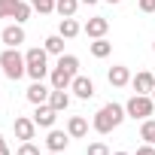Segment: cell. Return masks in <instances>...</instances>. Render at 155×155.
Masks as SVG:
<instances>
[{
    "label": "cell",
    "mask_w": 155,
    "mask_h": 155,
    "mask_svg": "<svg viewBox=\"0 0 155 155\" xmlns=\"http://www.w3.org/2000/svg\"><path fill=\"white\" fill-rule=\"evenodd\" d=\"M125 119H128V113H125V107H122V104H104V107L94 113L91 128H94L97 134H110V131H116Z\"/></svg>",
    "instance_id": "6da1fadb"
},
{
    "label": "cell",
    "mask_w": 155,
    "mask_h": 155,
    "mask_svg": "<svg viewBox=\"0 0 155 155\" xmlns=\"http://www.w3.org/2000/svg\"><path fill=\"white\" fill-rule=\"evenodd\" d=\"M0 70L6 73V79L18 82L21 76L28 73V61H25V55L18 49H3V55H0Z\"/></svg>",
    "instance_id": "7a4b0ae2"
},
{
    "label": "cell",
    "mask_w": 155,
    "mask_h": 155,
    "mask_svg": "<svg viewBox=\"0 0 155 155\" xmlns=\"http://www.w3.org/2000/svg\"><path fill=\"white\" fill-rule=\"evenodd\" d=\"M46 58H49V52H46V49H40V46H34V49H28V52H25L28 76H31L34 82H43L46 76L52 73V70H49V64H46Z\"/></svg>",
    "instance_id": "3957f363"
},
{
    "label": "cell",
    "mask_w": 155,
    "mask_h": 155,
    "mask_svg": "<svg viewBox=\"0 0 155 155\" xmlns=\"http://www.w3.org/2000/svg\"><path fill=\"white\" fill-rule=\"evenodd\" d=\"M152 110H155V101H152V94H134L128 104H125V113H128V119H149L152 116Z\"/></svg>",
    "instance_id": "277c9868"
},
{
    "label": "cell",
    "mask_w": 155,
    "mask_h": 155,
    "mask_svg": "<svg viewBox=\"0 0 155 155\" xmlns=\"http://www.w3.org/2000/svg\"><path fill=\"white\" fill-rule=\"evenodd\" d=\"M0 43H3L6 49H18L25 43V28L15 21V25H6L3 31H0Z\"/></svg>",
    "instance_id": "5b68a950"
},
{
    "label": "cell",
    "mask_w": 155,
    "mask_h": 155,
    "mask_svg": "<svg viewBox=\"0 0 155 155\" xmlns=\"http://www.w3.org/2000/svg\"><path fill=\"white\" fill-rule=\"evenodd\" d=\"M12 131H15V137H18L21 143H25V140H34V134H37V122L28 119V116H15Z\"/></svg>",
    "instance_id": "8992f818"
},
{
    "label": "cell",
    "mask_w": 155,
    "mask_h": 155,
    "mask_svg": "<svg viewBox=\"0 0 155 155\" xmlns=\"http://www.w3.org/2000/svg\"><path fill=\"white\" fill-rule=\"evenodd\" d=\"M70 91L79 97V101H88V97H94V82L88 79V76H79V73H76V76H73Z\"/></svg>",
    "instance_id": "52a82bcc"
},
{
    "label": "cell",
    "mask_w": 155,
    "mask_h": 155,
    "mask_svg": "<svg viewBox=\"0 0 155 155\" xmlns=\"http://www.w3.org/2000/svg\"><path fill=\"white\" fill-rule=\"evenodd\" d=\"M55 119H58V110H52L49 104H37V113H34L37 128H55Z\"/></svg>",
    "instance_id": "ba28073f"
},
{
    "label": "cell",
    "mask_w": 155,
    "mask_h": 155,
    "mask_svg": "<svg viewBox=\"0 0 155 155\" xmlns=\"http://www.w3.org/2000/svg\"><path fill=\"white\" fill-rule=\"evenodd\" d=\"M91 40H101V37H107V31H110V21L104 18V15H94V18H88L85 21V28H82Z\"/></svg>",
    "instance_id": "9c48e42d"
},
{
    "label": "cell",
    "mask_w": 155,
    "mask_h": 155,
    "mask_svg": "<svg viewBox=\"0 0 155 155\" xmlns=\"http://www.w3.org/2000/svg\"><path fill=\"white\" fill-rule=\"evenodd\" d=\"M67 143H70V134H67V131L49 128V137H46V149H49V152H64Z\"/></svg>",
    "instance_id": "30bf717a"
},
{
    "label": "cell",
    "mask_w": 155,
    "mask_h": 155,
    "mask_svg": "<svg viewBox=\"0 0 155 155\" xmlns=\"http://www.w3.org/2000/svg\"><path fill=\"white\" fill-rule=\"evenodd\" d=\"M131 85H134L137 94H152V88H155V76H152L149 70H140L134 79H131Z\"/></svg>",
    "instance_id": "8fae6325"
},
{
    "label": "cell",
    "mask_w": 155,
    "mask_h": 155,
    "mask_svg": "<svg viewBox=\"0 0 155 155\" xmlns=\"http://www.w3.org/2000/svg\"><path fill=\"white\" fill-rule=\"evenodd\" d=\"M107 79H110V85H113V88H125V85L131 82V70H128V67H122V64H116V67H110Z\"/></svg>",
    "instance_id": "7c38bea8"
},
{
    "label": "cell",
    "mask_w": 155,
    "mask_h": 155,
    "mask_svg": "<svg viewBox=\"0 0 155 155\" xmlns=\"http://www.w3.org/2000/svg\"><path fill=\"white\" fill-rule=\"evenodd\" d=\"M49 94H52V88L49 85H43V82H34L31 88H28V101L37 107V104H49Z\"/></svg>",
    "instance_id": "4fadbf2b"
},
{
    "label": "cell",
    "mask_w": 155,
    "mask_h": 155,
    "mask_svg": "<svg viewBox=\"0 0 155 155\" xmlns=\"http://www.w3.org/2000/svg\"><path fill=\"white\" fill-rule=\"evenodd\" d=\"M49 79H52V88H67V91H70V85H73V73H67L64 67H55V70L49 73Z\"/></svg>",
    "instance_id": "5bb4252c"
},
{
    "label": "cell",
    "mask_w": 155,
    "mask_h": 155,
    "mask_svg": "<svg viewBox=\"0 0 155 155\" xmlns=\"http://www.w3.org/2000/svg\"><path fill=\"white\" fill-rule=\"evenodd\" d=\"M67 134H70L73 140L85 137V134H88V122H85L82 116H70V119H67Z\"/></svg>",
    "instance_id": "9a60e30c"
},
{
    "label": "cell",
    "mask_w": 155,
    "mask_h": 155,
    "mask_svg": "<svg viewBox=\"0 0 155 155\" xmlns=\"http://www.w3.org/2000/svg\"><path fill=\"white\" fill-rule=\"evenodd\" d=\"M49 107L58 110V113H64V110L70 107V94H67V88H52V94H49Z\"/></svg>",
    "instance_id": "2e32d148"
},
{
    "label": "cell",
    "mask_w": 155,
    "mask_h": 155,
    "mask_svg": "<svg viewBox=\"0 0 155 155\" xmlns=\"http://www.w3.org/2000/svg\"><path fill=\"white\" fill-rule=\"evenodd\" d=\"M58 34H61L64 40H73V37H79V34H82V25L76 21V18H61V25H58Z\"/></svg>",
    "instance_id": "e0dca14e"
},
{
    "label": "cell",
    "mask_w": 155,
    "mask_h": 155,
    "mask_svg": "<svg viewBox=\"0 0 155 155\" xmlns=\"http://www.w3.org/2000/svg\"><path fill=\"white\" fill-rule=\"evenodd\" d=\"M31 3H25V0H12V12H9V18H15L18 25H25L28 18H31Z\"/></svg>",
    "instance_id": "ac0fdd59"
},
{
    "label": "cell",
    "mask_w": 155,
    "mask_h": 155,
    "mask_svg": "<svg viewBox=\"0 0 155 155\" xmlns=\"http://www.w3.org/2000/svg\"><path fill=\"white\" fill-rule=\"evenodd\" d=\"M76 9H79V0H55V12L61 18H73Z\"/></svg>",
    "instance_id": "d6986e66"
},
{
    "label": "cell",
    "mask_w": 155,
    "mask_h": 155,
    "mask_svg": "<svg viewBox=\"0 0 155 155\" xmlns=\"http://www.w3.org/2000/svg\"><path fill=\"white\" fill-rule=\"evenodd\" d=\"M88 52H91L94 58H107V55L113 52V43H110L107 37H101V40H91V43H88Z\"/></svg>",
    "instance_id": "ffe728a7"
},
{
    "label": "cell",
    "mask_w": 155,
    "mask_h": 155,
    "mask_svg": "<svg viewBox=\"0 0 155 155\" xmlns=\"http://www.w3.org/2000/svg\"><path fill=\"white\" fill-rule=\"evenodd\" d=\"M43 49H46L49 55H64V37H61V34L46 37V40H43Z\"/></svg>",
    "instance_id": "44dd1931"
},
{
    "label": "cell",
    "mask_w": 155,
    "mask_h": 155,
    "mask_svg": "<svg viewBox=\"0 0 155 155\" xmlns=\"http://www.w3.org/2000/svg\"><path fill=\"white\" fill-rule=\"evenodd\" d=\"M58 67H64L67 73H79V58H76V55H58Z\"/></svg>",
    "instance_id": "7402d4cb"
},
{
    "label": "cell",
    "mask_w": 155,
    "mask_h": 155,
    "mask_svg": "<svg viewBox=\"0 0 155 155\" xmlns=\"http://www.w3.org/2000/svg\"><path fill=\"white\" fill-rule=\"evenodd\" d=\"M140 140L155 143V119H143V125H140Z\"/></svg>",
    "instance_id": "603a6c76"
},
{
    "label": "cell",
    "mask_w": 155,
    "mask_h": 155,
    "mask_svg": "<svg viewBox=\"0 0 155 155\" xmlns=\"http://www.w3.org/2000/svg\"><path fill=\"white\" fill-rule=\"evenodd\" d=\"M28 3L40 12V15H49V12H55V0H28Z\"/></svg>",
    "instance_id": "cb8c5ba5"
},
{
    "label": "cell",
    "mask_w": 155,
    "mask_h": 155,
    "mask_svg": "<svg viewBox=\"0 0 155 155\" xmlns=\"http://www.w3.org/2000/svg\"><path fill=\"white\" fill-rule=\"evenodd\" d=\"M85 155H113V152H110V146H107V143H101V140H94V143H88V149H85Z\"/></svg>",
    "instance_id": "d4e9b609"
},
{
    "label": "cell",
    "mask_w": 155,
    "mask_h": 155,
    "mask_svg": "<svg viewBox=\"0 0 155 155\" xmlns=\"http://www.w3.org/2000/svg\"><path fill=\"white\" fill-rule=\"evenodd\" d=\"M15 155H40V149H37L31 140H25V143L18 146V152H15Z\"/></svg>",
    "instance_id": "484cf974"
},
{
    "label": "cell",
    "mask_w": 155,
    "mask_h": 155,
    "mask_svg": "<svg viewBox=\"0 0 155 155\" xmlns=\"http://www.w3.org/2000/svg\"><path fill=\"white\" fill-rule=\"evenodd\" d=\"M12 12V0H0V18H9Z\"/></svg>",
    "instance_id": "4316f807"
},
{
    "label": "cell",
    "mask_w": 155,
    "mask_h": 155,
    "mask_svg": "<svg viewBox=\"0 0 155 155\" xmlns=\"http://www.w3.org/2000/svg\"><path fill=\"white\" fill-rule=\"evenodd\" d=\"M140 12H155V0H140Z\"/></svg>",
    "instance_id": "83f0119b"
},
{
    "label": "cell",
    "mask_w": 155,
    "mask_h": 155,
    "mask_svg": "<svg viewBox=\"0 0 155 155\" xmlns=\"http://www.w3.org/2000/svg\"><path fill=\"white\" fill-rule=\"evenodd\" d=\"M137 155H155V146H152V143H146V146H140V149H137Z\"/></svg>",
    "instance_id": "f1b7e54d"
},
{
    "label": "cell",
    "mask_w": 155,
    "mask_h": 155,
    "mask_svg": "<svg viewBox=\"0 0 155 155\" xmlns=\"http://www.w3.org/2000/svg\"><path fill=\"white\" fill-rule=\"evenodd\" d=\"M79 3H85V6H94V3H97V0H79Z\"/></svg>",
    "instance_id": "f546056e"
},
{
    "label": "cell",
    "mask_w": 155,
    "mask_h": 155,
    "mask_svg": "<svg viewBox=\"0 0 155 155\" xmlns=\"http://www.w3.org/2000/svg\"><path fill=\"white\" fill-rule=\"evenodd\" d=\"M0 155H12V152H9V146H3V149H0Z\"/></svg>",
    "instance_id": "4dcf8cb0"
},
{
    "label": "cell",
    "mask_w": 155,
    "mask_h": 155,
    "mask_svg": "<svg viewBox=\"0 0 155 155\" xmlns=\"http://www.w3.org/2000/svg\"><path fill=\"white\" fill-rule=\"evenodd\" d=\"M3 146H6V140H3V134H0V149H3Z\"/></svg>",
    "instance_id": "1f68e13d"
},
{
    "label": "cell",
    "mask_w": 155,
    "mask_h": 155,
    "mask_svg": "<svg viewBox=\"0 0 155 155\" xmlns=\"http://www.w3.org/2000/svg\"><path fill=\"white\" fill-rule=\"evenodd\" d=\"M107 3H122V0H107Z\"/></svg>",
    "instance_id": "d6a6232c"
},
{
    "label": "cell",
    "mask_w": 155,
    "mask_h": 155,
    "mask_svg": "<svg viewBox=\"0 0 155 155\" xmlns=\"http://www.w3.org/2000/svg\"><path fill=\"white\" fill-rule=\"evenodd\" d=\"M113 155H128V152H113Z\"/></svg>",
    "instance_id": "836d02e7"
},
{
    "label": "cell",
    "mask_w": 155,
    "mask_h": 155,
    "mask_svg": "<svg viewBox=\"0 0 155 155\" xmlns=\"http://www.w3.org/2000/svg\"><path fill=\"white\" fill-rule=\"evenodd\" d=\"M49 155H61V152H49Z\"/></svg>",
    "instance_id": "e575fe53"
},
{
    "label": "cell",
    "mask_w": 155,
    "mask_h": 155,
    "mask_svg": "<svg viewBox=\"0 0 155 155\" xmlns=\"http://www.w3.org/2000/svg\"><path fill=\"white\" fill-rule=\"evenodd\" d=\"M152 101H155V88H152Z\"/></svg>",
    "instance_id": "d590c367"
},
{
    "label": "cell",
    "mask_w": 155,
    "mask_h": 155,
    "mask_svg": "<svg viewBox=\"0 0 155 155\" xmlns=\"http://www.w3.org/2000/svg\"><path fill=\"white\" fill-rule=\"evenodd\" d=\"M152 52H155V43H152Z\"/></svg>",
    "instance_id": "8d00e7d4"
},
{
    "label": "cell",
    "mask_w": 155,
    "mask_h": 155,
    "mask_svg": "<svg viewBox=\"0 0 155 155\" xmlns=\"http://www.w3.org/2000/svg\"><path fill=\"white\" fill-rule=\"evenodd\" d=\"M152 146H155V143H152Z\"/></svg>",
    "instance_id": "74e56055"
}]
</instances>
